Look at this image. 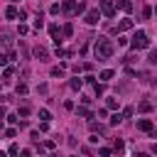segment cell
<instances>
[{"instance_id":"cell-21","label":"cell","mask_w":157,"mask_h":157,"mask_svg":"<svg viewBox=\"0 0 157 157\" xmlns=\"http://www.w3.org/2000/svg\"><path fill=\"white\" fill-rule=\"evenodd\" d=\"M123 118H125L123 113H113V118H110V125H120V123H123Z\"/></svg>"},{"instance_id":"cell-10","label":"cell","mask_w":157,"mask_h":157,"mask_svg":"<svg viewBox=\"0 0 157 157\" xmlns=\"http://www.w3.org/2000/svg\"><path fill=\"white\" fill-rule=\"evenodd\" d=\"M128 29H132V20L130 17H123L118 22V32H128Z\"/></svg>"},{"instance_id":"cell-4","label":"cell","mask_w":157,"mask_h":157,"mask_svg":"<svg viewBox=\"0 0 157 157\" xmlns=\"http://www.w3.org/2000/svg\"><path fill=\"white\" fill-rule=\"evenodd\" d=\"M49 34H52V39H54V44H56V47L64 42V29H61L59 25H49Z\"/></svg>"},{"instance_id":"cell-3","label":"cell","mask_w":157,"mask_h":157,"mask_svg":"<svg viewBox=\"0 0 157 157\" xmlns=\"http://www.w3.org/2000/svg\"><path fill=\"white\" fill-rule=\"evenodd\" d=\"M145 47H150V39H147V34L140 29V32L132 34V39H130V49L137 52V49H145Z\"/></svg>"},{"instance_id":"cell-18","label":"cell","mask_w":157,"mask_h":157,"mask_svg":"<svg viewBox=\"0 0 157 157\" xmlns=\"http://www.w3.org/2000/svg\"><path fill=\"white\" fill-rule=\"evenodd\" d=\"M150 15H152V7H150V5H142V10H140V17H142V20H150Z\"/></svg>"},{"instance_id":"cell-9","label":"cell","mask_w":157,"mask_h":157,"mask_svg":"<svg viewBox=\"0 0 157 157\" xmlns=\"http://www.w3.org/2000/svg\"><path fill=\"white\" fill-rule=\"evenodd\" d=\"M5 17H7V20H17V17H20V10H17L15 5H7V7H5Z\"/></svg>"},{"instance_id":"cell-30","label":"cell","mask_w":157,"mask_h":157,"mask_svg":"<svg viewBox=\"0 0 157 157\" xmlns=\"http://www.w3.org/2000/svg\"><path fill=\"white\" fill-rule=\"evenodd\" d=\"M42 150H54V142H52V140L42 142V145H39V152H42Z\"/></svg>"},{"instance_id":"cell-26","label":"cell","mask_w":157,"mask_h":157,"mask_svg":"<svg viewBox=\"0 0 157 157\" xmlns=\"http://www.w3.org/2000/svg\"><path fill=\"white\" fill-rule=\"evenodd\" d=\"M56 56H59V59H66V56H71V52H66V49L56 47Z\"/></svg>"},{"instance_id":"cell-2","label":"cell","mask_w":157,"mask_h":157,"mask_svg":"<svg viewBox=\"0 0 157 157\" xmlns=\"http://www.w3.org/2000/svg\"><path fill=\"white\" fill-rule=\"evenodd\" d=\"M83 10H86V5L78 2V0H64V2H61V12H64L66 17H74V15H78V12H83Z\"/></svg>"},{"instance_id":"cell-35","label":"cell","mask_w":157,"mask_h":157,"mask_svg":"<svg viewBox=\"0 0 157 157\" xmlns=\"http://www.w3.org/2000/svg\"><path fill=\"white\" fill-rule=\"evenodd\" d=\"M20 155V147L17 145H10V157H17Z\"/></svg>"},{"instance_id":"cell-1","label":"cell","mask_w":157,"mask_h":157,"mask_svg":"<svg viewBox=\"0 0 157 157\" xmlns=\"http://www.w3.org/2000/svg\"><path fill=\"white\" fill-rule=\"evenodd\" d=\"M113 52H115V44H113L108 37H98V39L93 42V56H96L98 61H108V59L113 56Z\"/></svg>"},{"instance_id":"cell-12","label":"cell","mask_w":157,"mask_h":157,"mask_svg":"<svg viewBox=\"0 0 157 157\" xmlns=\"http://www.w3.org/2000/svg\"><path fill=\"white\" fill-rule=\"evenodd\" d=\"M76 113H78V118H88V120L93 118V113H91V110H88V105H83V103L76 108Z\"/></svg>"},{"instance_id":"cell-16","label":"cell","mask_w":157,"mask_h":157,"mask_svg":"<svg viewBox=\"0 0 157 157\" xmlns=\"http://www.w3.org/2000/svg\"><path fill=\"white\" fill-rule=\"evenodd\" d=\"M118 7H120L123 12H132V2H130V0H118Z\"/></svg>"},{"instance_id":"cell-15","label":"cell","mask_w":157,"mask_h":157,"mask_svg":"<svg viewBox=\"0 0 157 157\" xmlns=\"http://www.w3.org/2000/svg\"><path fill=\"white\" fill-rule=\"evenodd\" d=\"M113 76H115V74H113V71H110V69H105V71H101V74H98V78H101V81H103V83H108V81H110V78H113Z\"/></svg>"},{"instance_id":"cell-19","label":"cell","mask_w":157,"mask_h":157,"mask_svg":"<svg viewBox=\"0 0 157 157\" xmlns=\"http://www.w3.org/2000/svg\"><path fill=\"white\" fill-rule=\"evenodd\" d=\"M42 27H44V15H42V12H39V15H37V17H34V29H37V32H39V29H42Z\"/></svg>"},{"instance_id":"cell-11","label":"cell","mask_w":157,"mask_h":157,"mask_svg":"<svg viewBox=\"0 0 157 157\" xmlns=\"http://www.w3.org/2000/svg\"><path fill=\"white\" fill-rule=\"evenodd\" d=\"M34 59H39V61H47V59H49V52H47L44 47H34Z\"/></svg>"},{"instance_id":"cell-23","label":"cell","mask_w":157,"mask_h":157,"mask_svg":"<svg viewBox=\"0 0 157 157\" xmlns=\"http://www.w3.org/2000/svg\"><path fill=\"white\" fill-rule=\"evenodd\" d=\"M52 76H54V78H61V76H64V66H54V69H52Z\"/></svg>"},{"instance_id":"cell-22","label":"cell","mask_w":157,"mask_h":157,"mask_svg":"<svg viewBox=\"0 0 157 157\" xmlns=\"http://www.w3.org/2000/svg\"><path fill=\"white\" fill-rule=\"evenodd\" d=\"M61 29H64V37H71V34H74V25H71V22H66Z\"/></svg>"},{"instance_id":"cell-29","label":"cell","mask_w":157,"mask_h":157,"mask_svg":"<svg viewBox=\"0 0 157 157\" xmlns=\"http://www.w3.org/2000/svg\"><path fill=\"white\" fill-rule=\"evenodd\" d=\"M39 118H42V120H47V123H49V118H52V113H49V110H47V108H42V110H39Z\"/></svg>"},{"instance_id":"cell-40","label":"cell","mask_w":157,"mask_h":157,"mask_svg":"<svg viewBox=\"0 0 157 157\" xmlns=\"http://www.w3.org/2000/svg\"><path fill=\"white\" fill-rule=\"evenodd\" d=\"M150 150H152V155H157V142H152V147H150Z\"/></svg>"},{"instance_id":"cell-31","label":"cell","mask_w":157,"mask_h":157,"mask_svg":"<svg viewBox=\"0 0 157 157\" xmlns=\"http://www.w3.org/2000/svg\"><path fill=\"white\" fill-rule=\"evenodd\" d=\"M123 147H125V142H123V140H118V137H115V142H113V150H115V152H120V150H123Z\"/></svg>"},{"instance_id":"cell-28","label":"cell","mask_w":157,"mask_h":157,"mask_svg":"<svg viewBox=\"0 0 157 157\" xmlns=\"http://www.w3.org/2000/svg\"><path fill=\"white\" fill-rule=\"evenodd\" d=\"M147 61H150L152 66H157V49H152V52H150V56H147Z\"/></svg>"},{"instance_id":"cell-36","label":"cell","mask_w":157,"mask_h":157,"mask_svg":"<svg viewBox=\"0 0 157 157\" xmlns=\"http://www.w3.org/2000/svg\"><path fill=\"white\" fill-rule=\"evenodd\" d=\"M27 32H29L27 25H20V27H17V34H27Z\"/></svg>"},{"instance_id":"cell-43","label":"cell","mask_w":157,"mask_h":157,"mask_svg":"<svg viewBox=\"0 0 157 157\" xmlns=\"http://www.w3.org/2000/svg\"><path fill=\"white\" fill-rule=\"evenodd\" d=\"M152 12H155V15H157V5H155V7H152Z\"/></svg>"},{"instance_id":"cell-7","label":"cell","mask_w":157,"mask_h":157,"mask_svg":"<svg viewBox=\"0 0 157 157\" xmlns=\"http://www.w3.org/2000/svg\"><path fill=\"white\" fill-rule=\"evenodd\" d=\"M88 130L96 132V135H105V125L103 123H96V120H88Z\"/></svg>"},{"instance_id":"cell-37","label":"cell","mask_w":157,"mask_h":157,"mask_svg":"<svg viewBox=\"0 0 157 157\" xmlns=\"http://www.w3.org/2000/svg\"><path fill=\"white\" fill-rule=\"evenodd\" d=\"M15 135H17L15 128H7V130H5V137H15Z\"/></svg>"},{"instance_id":"cell-13","label":"cell","mask_w":157,"mask_h":157,"mask_svg":"<svg viewBox=\"0 0 157 157\" xmlns=\"http://www.w3.org/2000/svg\"><path fill=\"white\" fill-rule=\"evenodd\" d=\"M12 76H15V69H12V66H5V69H2V81H5V83H10V81H12Z\"/></svg>"},{"instance_id":"cell-17","label":"cell","mask_w":157,"mask_h":157,"mask_svg":"<svg viewBox=\"0 0 157 157\" xmlns=\"http://www.w3.org/2000/svg\"><path fill=\"white\" fill-rule=\"evenodd\" d=\"M83 81H86V78H78V76H76V78H71V81H69V86H71L74 91H78V88L83 86Z\"/></svg>"},{"instance_id":"cell-14","label":"cell","mask_w":157,"mask_h":157,"mask_svg":"<svg viewBox=\"0 0 157 157\" xmlns=\"http://www.w3.org/2000/svg\"><path fill=\"white\" fill-rule=\"evenodd\" d=\"M137 110H140V113H150V110H152V103L145 98V101H140V103H137Z\"/></svg>"},{"instance_id":"cell-38","label":"cell","mask_w":157,"mask_h":157,"mask_svg":"<svg viewBox=\"0 0 157 157\" xmlns=\"http://www.w3.org/2000/svg\"><path fill=\"white\" fill-rule=\"evenodd\" d=\"M37 91H39V93H47V91H49V86H47V83H39V88H37Z\"/></svg>"},{"instance_id":"cell-41","label":"cell","mask_w":157,"mask_h":157,"mask_svg":"<svg viewBox=\"0 0 157 157\" xmlns=\"http://www.w3.org/2000/svg\"><path fill=\"white\" fill-rule=\"evenodd\" d=\"M135 157H150V155H145V152H137V155H135Z\"/></svg>"},{"instance_id":"cell-5","label":"cell","mask_w":157,"mask_h":157,"mask_svg":"<svg viewBox=\"0 0 157 157\" xmlns=\"http://www.w3.org/2000/svg\"><path fill=\"white\" fill-rule=\"evenodd\" d=\"M101 12L105 17H113L115 15V0H101Z\"/></svg>"},{"instance_id":"cell-32","label":"cell","mask_w":157,"mask_h":157,"mask_svg":"<svg viewBox=\"0 0 157 157\" xmlns=\"http://www.w3.org/2000/svg\"><path fill=\"white\" fill-rule=\"evenodd\" d=\"M49 12H52V15H59V12H61V5H59V2H54V5L49 7Z\"/></svg>"},{"instance_id":"cell-24","label":"cell","mask_w":157,"mask_h":157,"mask_svg":"<svg viewBox=\"0 0 157 157\" xmlns=\"http://www.w3.org/2000/svg\"><path fill=\"white\" fill-rule=\"evenodd\" d=\"M27 91H29V88H27V83H25V81H22V83H17V96H27Z\"/></svg>"},{"instance_id":"cell-8","label":"cell","mask_w":157,"mask_h":157,"mask_svg":"<svg viewBox=\"0 0 157 157\" xmlns=\"http://www.w3.org/2000/svg\"><path fill=\"white\" fill-rule=\"evenodd\" d=\"M137 128H140L142 132H152V130H155V125H152V120H147V118H142V120H137Z\"/></svg>"},{"instance_id":"cell-27","label":"cell","mask_w":157,"mask_h":157,"mask_svg":"<svg viewBox=\"0 0 157 157\" xmlns=\"http://www.w3.org/2000/svg\"><path fill=\"white\" fill-rule=\"evenodd\" d=\"M93 91H96V96H103V91H105V88H103V81H101V83L96 81V83H93Z\"/></svg>"},{"instance_id":"cell-42","label":"cell","mask_w":157,"mask_h":157,"mask_svg":"<svg viewBox=\"0 0 157 157\" xmlns=\"http://www.w3.org/2000/svg\"><path fill=\"white\" fill-rule=\"evenodd\" d=\"M49 157H59V155H56V152H52V155H49Z\"/></svg>"},{"instance_id":"cell-44","label":"cell","mask_w":157,"mask_h":157,"mask_svg":"<svg viewBox=\"0 0 157 157\" xmlns=\"http://www.w3.org/2000/svg\"><path fill=\"white\" fill-rule=\"evenodd\" d=\"M71 157H74V155H71Z\"/></svg>"},{"instance_id":"cell-25","label":"cell","mask_w":157,"mask_h":157,"mask_svg":"<svg viewBox=\"0 0 157 157\" xmlns=\"http://www.w3.org/2000/svg\"><path fill=\"white\" fill-rule=\"evenodd\" d=\"M10 44H12L10 34H7V32H2V47H5V49H10Z\"/></svg>"},{"instance_id":"cell-6","label":"cell","mask_w":157,"mask_h":157,"mask_svg":"<svg viewBox=\"0 0 157 157\" xmlns=\"http://www.w3.org/2000/svg\"><path fill=\"white\" fill-rule=\"evenodd\" d=\"M101 15H103V12H101V7H96V10H88L83 20H86V25H98V20H101Z\"/></svg>"},{"instance_id":"cell-34","label":"cell","mask_w":157,"mask_h":157,"mask_svg":"<svg viewBox=\"0 0 157 157\" xmlns=\"http://www.w3.org/2000/svg\"><path fill=\"white\" fill-rule=\"evenodd\" d=\"M17 115H22V118H25V115H29V105H22V108L17 110Z\"/></svg>"},{"instance_id":"cell-20","label":"cell","mask_w":157,"mask_h":157,"mask_svg":"<svg viewBox=\"0 0 157 157\" xmlns=\"http://www.w3.org/2000/svg\"><path fill=\"white\" fill-rule=\"evenodd\" d=\"M105 105H108V110H118V105H120V103H118V98H108V101H105Z\"/></svg>"},{"instance_id":"cell-39","label":"cell","mask_w":157,"mask_h":157,"mask_svg":"<svg viewBox=\"0 0 157 157\" xmlns=\"http://www.w3.org/2000/svg\"><path fill=\"white\" fill-rule=\"evenodd\" d=\"M5 120H7V123H12V125H15V123H17V115H5Z\"/></svg>"},{"instance_id":"cell-33","label":"cell","mask_w":157,"mask_h":157,"mask_svg":"<svg viewBox=\"0 0 157 157\" xmlns=\"http://www.w3.org/2000/svg\"><path fill=\"white\" fill-rule=\"evenodd\" d=\"M110 152H113V150H108V147H101V150H98V157H110Z\"/></svg>"}]
</instances>
